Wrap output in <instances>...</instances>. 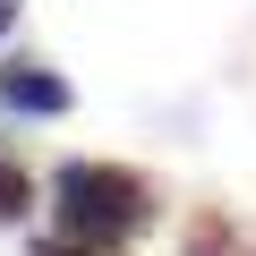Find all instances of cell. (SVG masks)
<instances>
[{"label":"cell","mask_w":256,"mask_h":256,"mask_svg":"<svg viewBox=\"0 0 256 256\" xmlns=\"http://www.w3.org/2000/svg\"><path fill=\"white\" fill-rule=\"evenodd\" d=\"M26 205H34V188H26V171H18V162H0V222H18Z\"/></svg>","instance_id":"obj_3"},{"label":"cell","mask_w":256,"mask_h":256,"mask_svg":"<svg viewBox=\"0 0 256 256\" xmlns=\"http://www.w3.org/2000/svg\"><path fill=\"white\" fill-rule=\"evenodd\" d=\"M52 196H60V230L68 239H102V248L137 239L154 222V188L137 171H120V162H68Z\"/></svg>","instance_id":"obj_1"},{"label":"cell","mask_w":256,"mask_h":256,"mask_svg":"<svg viewBox=\"0 0 256 256\" xmlns=\"http://www.w3.org/2000/svg\"><path fill=\"white\" fill-rule=\"evenodd\" d=\"M188 256H222V222H214V214H205V222L188 230Z\"/></svg>","instance_id":"obj_5"},{"label":"cell","mask_w":256,"mask_h":256,"mask_svg":"<svg viewBox=\"0 0 256 256\" xmlns=\"http://www.w3.org/2000/svg\"><path fill=\"white\" fill-rule=\"evenodd\" d=\"M248 256H256V248H248Z\"/></svg>","instance_id":"obj_7"},{"label":"cell","mask_w":256,"mask_h":256,"mask_svg":"<svg viewBox=\"0 0 256 256\" xmlns=\"http://www.w3.org/2000/svg\"><path fill=\"white\" fill-rule=\"evenodd\" d=\"M0 102L9 111H68V77L43 68V60H9L0 68Z\"/></svg>","instance_id":"obj_2"},{"label":"cell","mask_w":256,"mask_h":256,"mask_svg":"<svg viewBox=\"0 0 256 256\" xmlns=\"http://www.w3.org/2000/svg\"><path fill=\"white\" fill-rule=\"evenodd\" d=\"M34 256H111V248H102V239H68V230H60V239H43Z\"/></svg>","instance_id":"obj_4"},{"label":"cell","mask_w":256,"mask_h":256,"mask_svg":"<svg viewBox=\"0 0 256 256\" xmlns=\"http://www.w3.org/2000/svg\"><path fill=\"white\" fill-rule=\"evenodd\" d=\"M9 26H18V0H0V34H9Z\"/></svg>","instance_id":"obj_6"}]
</instances>
